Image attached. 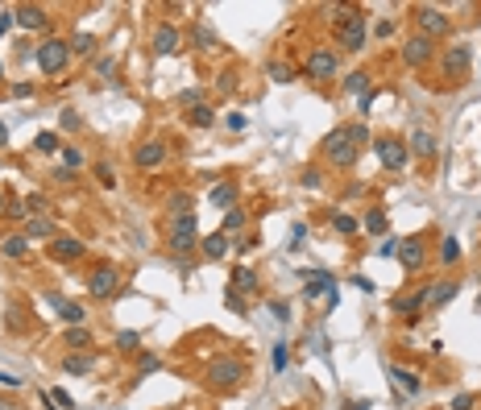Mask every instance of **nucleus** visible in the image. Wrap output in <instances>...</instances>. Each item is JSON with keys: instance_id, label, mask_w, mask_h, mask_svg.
Segmentation results:
<instances>
[{"instance_id": "1", "label": "nucleus", "mask_w": 481, "mask_h": 410, "mask_svg": "<svg viewBox=\"0 0 481 410\" xmlns=\"http://www.w3.org/2000/svg\"><path fill=\"white\" fill-rule=\"evenodd\" d=\"M341 17H336V37H341V50L345 54H353V50H361L365 46V12L361 8H336Z\"/></svg>"}, {"instance_id": "2", "label": "nucleus", "mask_w": 481, "mask_h": 410, "mask_svg": "<svg viewBox=\"0 0 481 410\" xmlns=\"http://www.w3.org/2000/svg\"><path fill=\"white\" fill-rule=\"evenodd\" d=\"M203 382H208L212 390H237V386L245 382V361H241V357H216V361L208 365Z\"/></svg>"}, {"instance_id": "3", "label": "nucleus", "mask_w": 481, "mask_h": 410, "mask_svg": "<svg viewBox=\"0 0 481 410\" xmlns=\"http://www.w3.org/2000/svg\"><path fill=\"white\" fill-rule=\"evenodd\" d=\"M320 149H324V158H328L332 166H341V170H349V166L361 158V149L353 145V137H349V129H345V124H341V129H332V133L324 137V145H320Z\"/></svg>"}, {"instance_id": "4", "label": "nucleus", "mask_w": 481, "mask_h": 410, "mask_svg": "<svg viewBox=\"0 0 481 410\" xmlns=\"http://www.w3.org/2000/svg\"><path fill=\"white\" fill-rule=\"evenodd\" d=\"M170 253H191L195 249V241H199V220H195V212H183V216H170Z\"/></svg>"}, {"instance_id": "5", "label": "nucleus", "mask_w": 481, "mask_h": 410, "mask_svg": "<svg viewBox=\"0 0 481 410\" xmlns=\"http://www.w3.org/2000/svg\"><path fill=\"white\" fill-rule=\"evenodd\" d=\"M37 66H42V75H62L66 71V62H71V46L62 41V37H46L42 46H37Z\"/></svg>"}, {"instance_id": "6", "label": "nucleus", "mask_w": 481, "mask_h": 410, "mask_svg": "<svg viewBox=\"0 0 481 410\" xmlns=\"http://www.w3.org/2000/svg\"><path fill=\"white\" fill-rule=\"evenodd\" d=\"M303 71H307V79H336L341 75V54L332 50V46H316V50H307V62H303Z\"/></svg>"}, {"instance_id": "7", "label": "nucleus", "mask_w": 481, "mask_h": 410, "mask_svg": "<svg viewBox=\"0 0 481 410\" xmlns=\"http://www.w3.org/2000/svg\"><path fill=\"white\" fill-rule=\"evenodd\" d=\"M415 25H419V33H424V37H432V41H436V37H444V33L453 29V21H448L436 4H419V8H415Z\"/></svg>"}, {"instance_id": "8", "label": "nucleus", "mask_w": 481, "mask_h": 410, "mask_svg": "<svg viewBox=\"0 0 481 410\" xmlns=\"http://www.w3.org/2000/svg\"><path fill=\"white\" fill-rule=\"evenodd\" d=\"M469 62H473V50H469L465 41H457V46H448V50L440 54V75H444V79H461V75L469 71Z\"/></svg>"}, {"instance_id": "9", "label": "nucleus", "mask_w": 481, "mask_h": 410, "mask_svg": "<svg viewBox=\"0 0 481 410\" xmlns=\"http://www.w3.org/2000/svg\"><path fill=\"white\" fill-rule=\"evenodd\" d=\"M378 158H382V166L386 170H403L407 166V158H411V149H407V141H399V137H378Z\"/></svg>"}, {"instance_id": "10", "label": "nucleus", "mask_w": 481, "mask_h": 410, "mask_svg": "<svg viewBox=\"0 0 481 410\" xmlns=\"http://www.w3.org/2000/svg\"><path fill=\"white\" fill-rule=\"evenodd\" d=\"M154 54L158 58H170V54H179L183 50V33H179V25H170V21H162L158 29H154Z\"/></svg>"}, {"instance_id": "11", "label": "nucleus", "mask_w": 481, "mask_h": 410, "mask_svg": "<svg viewBox=\"0 0 481 410\" xmlns=\"http://www.w3.org/2000/svg\"><path fill=\"white\" fill-rule=\"evenodd\" d=\"M116 282H120V274L112 265H96L87 274V295L91 299H108V295H116Z\"/></svg>"}, {"instance_id": "12", "label": "nucleus", "mask_w": 481, "mask_h": 410, "mask_svg": "<svg viewBox=\"0 0 481 410\" xmlns=\"http://www.w3.org/2000/svg\"><path fill=\"white\" fill-rule=\"evenodd\" d=\"M432 54H436V41H432V37H424V33L407 37V46H403L407 66H424V62H432Z\"/></svg>"}, {"instance_id": "13", "label": "nucleus", "mask_w": 481, "mask_h": 410, "mask_svg": "<svg viewBox=\"0 0 481 410\" xmlns=\"http://www.w3.org/2000/svg\"><path fill=\"white\" fill-rule=\"evenodd\" d=\"M399 261L407 265V274L424 270V261H428V253H424V236H407V241H399Z\"/></svg>"}, {"instance_id": "14", "label": "nucleus", "mask_w": 481, "mask_h": 410, "mask_svg": "<svg viewBox=\"0 0 481 410\" xmlns=\"http://www.w3.org/2000/svg\"><path fill=\"white\" fill-rule=\"evenodd\" d=\"M332 290H336V278H332L328 270H311V274H303V295H307V299H316V295L328 299Z\"/></svg>"}, {"instance_id": "15", "label": "nucleus", "mask_w": 481, "mask_h": 410, "mask_svg": "<svg viewBox=\"0 0 481 410\" xmlns=\"http://www.w3.org/2000/svg\"><path fill=\"white\" fill-rule=\"evenodd\" d=\"M50 257L54 261H79L83 257V241L79 236H54L50 241Z\"/></svg>"}, {"instance_id": "16", "label": "nucleus", "mask_w": 481, "mask_h": 410, "mask_svg": "<svg viewBox=\"0 0 481 410\" xmlns=\"http://www.w3.org/2000/svg\"><path fill=\"white\" fill-rule=\"evenodd\" d=\"M390 382H394V390H399L403 398H415V394L424 390L419 373H411V369H403V365H390Z\"/></svg>"}, {"instance_id": "17", "label": "nucleus", "mask_w": 481, "mask_h": 410, "mask_svg": "<svg viewBox=\"0 0 481 410\" xmlns=\"http://www.w3.org/2000/svg\"><path fill=\"white\" fill-rule=\"evenodd\" d=\"M133 162H137L141 170H154V166H162V162H166V145H162V141H145V145L133 153Z\"/></svg>"}, {"instance_id": "18", "label": "nucleus", "mask_w": 481, "mask_h": 410, "mask_svg": "<svg viewBox=\"0 0 481 410\" xmlns=\"http://www.w3.org/2000/svg\"><path fill=\"white\" fill-rule=\"evenodd\" d=\"M407 149H411V153H419V158H436L440 141H436V133H428V129H415V133H411V141H407Z\"/></svg>"}, {"instance_id": "19", "label": "nucleus", "mask_w": 481, "mask_h": 410, "mask_svg": "<svg viewBox=\"0 0 481 410\" xmlns=\"http://www.w3.org/2000/svg\"><path fill=\"white\" fill-rule=\"evenodd\" d=\"M457 290H461V282H432V286H428V311H436V307L453 303V299H457Z\"/></svg>"}, {"instance_id": "20", "label": "nucleus", "mask_w": 481, "mask_h": 410, "mask_svg": "<svg viewBox=\"0 0 481 410\" xmlns=\"http://www.w3.org/2000/svg\"><path fill=\"white\" fill-rule=\"evenodd\" d=\"M91 369H96V353H66L62 357V373H71V378H83Z\"/></svg>"}, {"instance_id": "21", "label": "nucleus", "mask_w": 481, "mask_h": 410, "mask_svg": "<svg viewBox=\"0 0 481 410\" xmlns=\"http://www.w3.org/2000/svg\"><path fill=\"white\" fill-rule=\"evenodd\" d=\"M46 303H50V307H58V315H62V319H66V324H75V328H79V324H83V319H87V311H83V307H79V303H66V299H62V295H50V299H46Z\"/></svg>"}, {"instance_id": "22", "label": "nucleus", "mask_w": 481, "mask_h": 410, "mask_svg": "<svg viewBox=\"0 0 481 410\" xmlns=\"http://www.w3.org/2000/svg\"><path fill=\"white\" fill-rule=\"evenodd\" d=\"M17 12V25L21 29H42L46 25V8H37V4H21V8H12Z\"/></svg>"}, {"instance_id": "23", "label": "nucleus", "mask_w": 481, "mask_h": 410, "mask_svg": "<svg viewBox=\"0 0 481 410\" xmlns=\"http://www.w3.org/2000/svg\"><path fill=\"white\" fill-rule=\"evenodd\" d=\"M25 241H54V224L46 216H29L25 220Z\"/></svg>"}, {"instance_id": "24", "label": "nucleus", "mask_w": 481, "mask_h": 410, "mask_svg": "<svg viewBox=\"0 0 481 410\" xmlns=\"http://www.w3.org/2000/svg\"><path fill=\"white\" fill-rule=\"evenodd\" d=\"M361 228H365L370 236H386V228H390V220H386V212H382V207H370V212L361 216Z\"/></svg>"}, {"instance_id": "25", "label": "nucleus", "mask_w": 481, "mask_h": 410, "mask_svg": "<svg viewBox=\"0 0 481 410\" xmlns=\"http://www.w3.org/2000/svg\"><path fill=\"white\" fill-rule=\"evenodd\" d=\"M191 46H195V50H216L220 41H216V33H212V25H203V21H195V25H191Z\"/></svg>"}, {"instance_id": "26", "label": "nucleus", "mask_w": 481, "mask_h": 410, "mask_svg": "<svg viewBox=\"0 0 481 410\" xmlns=\"http://www.w3.org/2000/svg\"><path fill=\"white\" fill-rule=\"evenodd\" d=\"M237 195H241V191H237V183H220V187H216V191L208 195V203H216V207H228V212H233Z\"/></svg>"}, {"instance_id": "27", "label": "nucleus", "mask_w": 481, "mask_h": 410, "mask_svg": "<svg viewBox=\"0 0 481 410\" xmlns=\"http://www.w3.org/2000/svg\"><path fill=\"white\" fill-rule=\"evenodd\" d=\"M199 249H203V257H208V261H220V257L228 253V236H224V232H212Z\"/></svg>"}, {"instance_id": "28", "label": "nucleus", "mask_w": 481, "mask_h": 410, "mask_svg": "<svg viewBox=\"0 0 481 410\" xmlns=\"http://www.w3.org/2000/svg\"><path fill=\"white\" fill-rule=\"evenodd\" d=\"M233 290H245V295H253V290H257V274H253L249 265H237V270H233Z\"/></svg>"}, {"instance_id": "29", "label": "nucleus", "mask_w": 481, "mask_h": 410, "mask_svg": "<svg viewBox=\"0 0 481 410\" xmlns=\"http://www.w3.org/2000/svg\"><path fill=\"white\" fill-rule=\"evenodd\" d=\"M0 253H4V257H25V253H29L25 232H21V236H4V241H0Z\"/></svg>"}, {"instance_id": "30", "label": "nucleus", "mask_w": 481, "mask_h": 410, "mask_svg": "<svg viewBox=\"0 0 481 410\" xmlns=\"http://www.w3.org/2000/svg\"><path fill=\"white\" fill-rule=\"evenodd\" d=\"M187 120H191L195 129H208V124L216 120V112H212V104H195V108L187 112Z\"/></svg>"}, {"instance_id": "31", "label": "nucleus", "mask_w": 481, "mask_h": 410, "mask_svg": "<svg viewBox=\"0 0 481 410\" xmlns=\"http://www.w3.org/2000/svg\"><path fill=\"white\" fill-rule=\"evenodd\" d=\"M345 91H353V95L361 100V95L370 91V75H365V71H353V75L345 79Z\"/></svg>"}, {"instance_id": "32", "label": "nucleus", "mask_w": 481, "mask_h": 410, "mask_svg": "<svg viewBox=\"0 0 481 410\" xmlns=\"http://www.w3.org/2000/svg\"><path fill=\"white\" fill-rule=\"evenodd\" d=\"M332 228H336L341 236H353V232L361 228V220H353V216H345V212H332Z\"/></svg>"}, {"instance_id": "33", "label": "nucleus", "mask_w": 481, "mask_h": 410, "mask_svg": "<svg viewBox=\"0 0 481 410\" xmlns=\"http://www.w3.org/2000/svg\"><path fill=\"white\" fill-rule=\"evenodd\" d=\"M241 228H245V212H241V207H233V212L224 216V228H220V232H224V236H233V232H241Z\"/></svg>"}, {"instance_id": "34", "label": "nucleus", "mask_w": 481, "mask_h": 410, "mask_svg": "<svg viewBox=\"0 0 481 410\" xmlns=\"http://www.w3.org/2000/svg\"><path fill=\"white\" fill-rule=\"evenodd\" d=\"M440 261H444V265H457V261H461V241H457V236H448V241H444Z\"/></svg>"}, {"instance_id": "35", "label": "nucleus", "mask_w": 481, "mask_h": 410, "mask_svg": "<svg viewBox=\"0 0 481 410\" xmlns=\"http://www.w3.org/2000/svg\"><path fill=\"white\" fill-rule=\"evenodd\" d=\"M66 46H71V54H91V46H96V37H91V33H75V37H71Z\"/></svg>"}, {"instance_id": "36", "label": "nucleus", "mask_w": 481, "mask_h": 410, "mask_svg": "<svg viewBox=\"0 0 481 410\" xmlns=\"http://www.w3.org/2000/svg\"><path fill=\"white\" fill-rule=\"evenodd\" d=\"M270 79H274V83H291V79H295V66H291V62H270Z\"/></svg>"}, {"instance_id": "37", "label": "nucleus", "mask_w": 481, "mask_h": 410, "mask_svg": "<svg viewBox=\"0 0 481 410\" xmlns=\"http://www.w3.org/2000/svg\"><path fill=\"white\" fill-rule=\"evenodd\" d=\"M33 149H42V153H58V133H37Z\"/></svg>"}, {"instance_id": "38", "label": "nucleus", "mask_w": 481, "mask_h": 410, "mask_svg": "<svg viewBox=\"0 0 481 410\" xmlns=\"http://www.w3.org/2000/svg\"><path fill=\"white\" fill-rule=\"evenodd\" d=\"M62 162H66V170H79V166H87L83 149H75V145H66V149H62Z\"/></svg>"}, {"instance_id": "39", "label": "nucleus", "mask_w": 481, "mask_h": 410, "mask_svg": "<svg viewBox=\"0 0 481 410\" xmlns=\"http://www.w3.org/2000/svg\"><path fill=\"white\" fill-rule=\"evenodd\" d=\"M166 207H170V216H174V212H179V216H183V212H191V191L170 195V203H166Z\"/></svg>"}, {"instance_id": "40", "label": "nucleus", "mask_w": 481, "mask_h": 410, "mask_svg": "<svg viewBox=\"0 0 481 410\" xmlns=\"http://www.w3.org/2000/svg\"><path fill=\"white\" fill-rule=\"evenodd\" d=\"M91 344V336L83 332V328H71V336H66V348H75V353H83Z\"/></svg>"}, {"instance_id": "41", "label": "nucleus", "mask_w": 481, "mask_h": 410, "mask_svg": "<svg viewBox=\"0 0 481 410\" xmlns=\"http://www.w3.org/2000/svg\"><path fill=\"white\" fill-rule=\"evenodd\" d=\"M137 344H141V332H120V336H116V348H120V353H137Z\"/></svg>"}, {"instance_id": "42", "label": "nucleus", "mask_w": 481, "mask_h": 410, "mask_svg": "<svg viewBox=\"0 0 481 410\" xmlns=\"http://www.w3.org/2000/svg\"><path fill=\"white\" fill-rule=\"evenodd\" d=\"M345 129H349V137H353V145H357V149H365V145H370V129H365V124H345Z\"/></svg>"}, {"instance_id": "43", "label": "nucleus", "mask_w": 481, "mask_h": 410, "mask_svg": "<svg viewBox=\"0 0 481 410\" xmlns=\"http://www.w3.org/2000/svg\"><path fill=\"white\" fill-rule=\"evenodd\" d=\"M46 207H50L46 195H25V212H29V216H46Z\"/></svg>"}, {"instance_id": "44", "label": "nucleus", "mask_w": 481, "mask_h": 410, "mask_svg": "<svg viewBox=\"0 0 481 410\" xmlns=\"http://www.w3.org/2000/svg\"><path fill=\"white\" fill-rule=\"evenodd\" d=\"M58 124H62V129H83V116H79L75 108H66V112L58 116Z\"/></svg>"}, {"instance_id": "45", "label": "nucleus", "mask_w": 481, "mask_h": 410, "mask_svg": "<svg viewBox=\"0 0 481 410\" xmlns=\"http://www.w3.org/2000/svg\"><path fill=\"white\" fill-rule=\"evenodd\" d=\"M299 183H303V187H311V191H316V187H324V174H320V170H316V166H311V170H303V174H299Z\"/></svg>"}, {"instance_id": "46", "label": "nucleus", "mask_w": 481, "mask_h": 410, "mask_svg": "<svg viewBox=\"0 0 481 410\" xmlns=\"http://www.w3.org/2000/svg\"><path fill=\"white\" fill-rule=\"evenodd\" d=\"M4 212H8V220H29V212H25V203H21V199H8V203H4Z\"/></svg>"}, {"instance_id": "47", "label": "nucleus", "mask_w": 481, "mask_h": 410, "mask_svg": "<svg viewBox=\"0 0 481 410\" xmlns=\"http://www.w3.org/2000/svg\"><path fill=\"white\" fill-rule=\"evenodd\" d=\"M158 365H162L158 357H141V365H137V382H141V378H149V373H158Z\"/></svg>"}, {"instance_id": "48", "label": "nucleus", "mask_w": 481, "mask_h": 410, "mask_svg": "<svg viewBox=\"0 0 481 410\" xmlns=\"http://www.w3.org/2000/svg\"><path fill=\"white\" fill-rule=\"evenodd\" d=\"M179 104H183V108H195V104H203V91H199V87H191V91H183V95H179Z\"/></svg>"}, {"instance_id": "49", "label": "nucleus", "mask_w": 481, "mask_h": 410, "mask_svg": "<svg viewBox=\"0 0 481 410\" xmlns=\"http://www.w3.org/2000/svg\"><path fill=\"white\" fill-rule=\"evenodd\" d=\"M228 129H233V133H245V129H249V116H245V112H228Z\"/></svg>"}, {"instance_id": "50", "label": "nucleus", "mask_w": 481, "mask_h": 410, "mask_svg": "<svg viewBox=\"0 0 481 410\" xmlns=\"http://www.w3.org/2000/svg\"><path fill=\"white\" fill-rule=\"evenodd\" d=\"M96 178H100L104 187H112V183H116V174H112V166H108V162H96Z\"/></svg>"}, {"instance_id": "51", "label": "nucleus", "mask_w": 481, "mask_h": 410, "mask_svg": "<svg viewBox=\"0 0 481 410\" xmlns=\"http://www.w3.org/2000/svg\"><path fill=\"white\" fill-rule=\"evenodd\" d=\"M216 87H220V91H224V95H233V91H237V75H233V71H224V75H220V83H216Z\"/></svg>"}, {"instance_id": "52", "label": "nucleus", "mask_w": 481, "mask_h": 410, "mask_svg": "<svg viewBox=\"0 0 481 410\" xmlns=\"http://www.w3.org/2000/svg\"><path fill=\"white\" fill-rule=\"evenodd\" d=\"M303 236H307V224H295V228H291V241H287V249H299V245H303Z\"/></svg>"}, {"instance_id": "53", "label": "nucleus", "mask_w": 481, "mask_h": 410, "mask_svg": "<svg viewBox=\"0 0 481 410\" xmlns=\"http://www.w3.org/2000/svg\"><path fill=\"white\" fill-rule=\"evenodd\" d=\"M50 398H54V407H62V410H75V398H71L66 390H54Z\"/></svg>"}, {"instance_id": "54", "label": "nucleus", "mask_w": 481, "mask_h": 410, "mask_svg": "<svg viewBox=\"0 0 481 410\" xmlns=\"http://www.w3.org/2000/svg\"><path fill=\"white\" fill-rule=\"evenodd\" d=\"M473 407H478L473 394H457V398H453V410H473Z\"/></svg>"}, {"instance_id": "55", "label": "nucleus", "mask_w": 481, "mask_h": 410, "mask_svg": "<svg viewBox=\"0 0 481 410\" xmlns=\"http://www.w3.org/2000/svg\"><path fill=\"white\" fill-rule=\"evenodd\" d=\"M12 25H17V12H12V8H4V12H0V33H8Z\"/></svg>"}, {"instance_id": "56", "label": "nucleus", "mask_w": 481, "mask_h": 410, "mask_svg": "<svg viewBox=\"0 0 481 410\" xmlns=\"http://www.w3.org/2000/svg\"><path fill=\"white\" fill-rule=\"evenodd\" d=\"M12 95H17V100H29V95H33V83H17Z\"/></svg>"}, {"instance_id": "57", "label": "nucleus", "mask_w": 481, "mask_h": 410, "mask_svg": "<svg viewBox=\"0 0 481 410\" xmlns=\"http://www.w3.org/2000/svg\"><path fill=\"white\" fill-rule=\"evenodd\" d=\"M287 365V344H274V369H282Z\"/></svg>"}, {"instance_id": "58", "label": "nucleus", "mask_w": 481, "mask_h": 410, "mask_svg": "<svg viewBox=\"0 0 481 410\" xmlns=\"http://www.w3.org/2000/svg\"><path fill=\"white\" fill-rule=\"evenodd\" d=\"M0 386H4V390H21V378H12V373H0Z\"/></svg>"}, {"instance_id": "59", "label": "nucleus", "mask_w": 481, "mask_h": 410, "mask_svg": "<svg viewBox=\"0 0 481 410\" xmlns=\"http://www.w3.org/2000/svg\"><path fill=\"white\" fill-rule=\"evenodd\" d=\"M357 108H361V112H370V108H374V91H365V95L357 100Z\"/></svg>"}, {"instance_id": "60", "label": "nucleus", "mask_w": 481, "mask_h": 410, "mask_svg": "<svg viewBox=\"0 0 481 410\" xmlns=\"http://www.w3.org/2000/svg\"><path fill=\"white\" fill-rule=\"evenodd\" d=\"M270 315H274V319H287V303H270Z\"/></svg>"}, {"instance_id": "61", "label": "nucleus", "mask_w": 481, "mask_h": 410, "mask_svg": "<svg viewBox=\"0 0 481 410\" xmlns=\"http://www.w3.org/2000/svg\"><path fill=\"white\" fill-rule=\"evenodd\" d=\"M8 145V129H4V120H0V149Z\"/></svg>"}, {"instance_id": "62", "label": "nucleus", "mask_w": 481, "mask_h": 410, "mask_svg": "<svg viewBox=\"0 0 481 410\" xmlns=\"http://www.w3.org/2000/svg\"><path fill=\"white\" fill-rule=\"evenodd\" d=\"M0 410H17V407H12V402H4V398H0Z\"/></svg>"}, {"instance_id": "63", "label": "nucleus", "mask_w": 481, "mask_h": 410, "mask_svg": "<svg viewBox=\"0 0 481 410\" xmlns=\"http://www.w3.org/2000/svg\"><path fill=\"white\" fill-rule=\"evenodd\" d=\"M0 212H4V199H0Z\"/></svg>"}]
</instances>
